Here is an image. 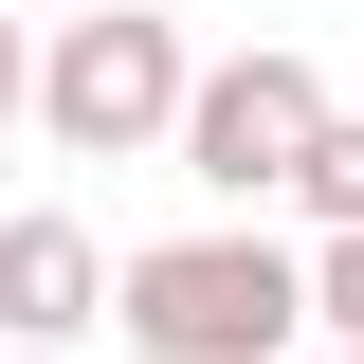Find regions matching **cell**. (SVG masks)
Listing matches in <instances>:
<instances>
[{
  "label": "cell",
  "instance_id": "6da1fadb",
  "mask_svg": "<svg viewBox=\"0 0 364 364\" xmlns=\"http://www.w3.org/2000/svg\"><path fill=\"white\" fill-rule=\"evenodd\" d=\"M291 328H310V255L255 237V219L109 255V346L128 364H291Z\"/></svg>",
  "mask_w": 364,
  "mask_h": 364
},
{
  "label": "cell",
  "instance_id": "7a4b0ae2",
  "mask_svg": "<svg viewBox=\"0 0 364 364\" xmlns=\"http://www.w3.org/2000/svg\"><path fill=\"white\" fill-rule=\"evenodd\" d=\"M182 91H200L182 18L91 0V18L37 37V146H55V164H146V146H182Z\"/></svg>",
  "mask_w": 364,
  "mask_h": 364
},
{
  "label": "cell",
  "instance_id": "3957f363",
  "mask_svg": "<svg viewBox=\"0 0 364 364\" xmlns=\"http://www.w3.org/2000/svg\"><path fill=\"white\" fill-rule=\"evenodd\" d=\"M310 146H328V73L291 37H255V55H200V91H182V146L164 164L219 200V219H273L291 182H310Z\"/></svg>",
  "mask_w": 364,
  "mask_h": 364
},
{
  "label": "cell",
  "instance_id": "277c9868",
  "mask_svg": "<svg viewBox=\"0 0 364 364\" xmlns=\"http://www.w3.org/2000/svg\"><path fill=\"white\" fill-rule=\"evenodd\" d=\"M73 328H109V237H91L73 200H18V219H0V346L73 364Z\"/></svg>",
  "mask_w": 364,
  "mask_h": 364
},
{
  "label": "cell",
  "instance_id": "5b68a950",
  "mask_svg": "<svg viewBox=\"0 0 364 364\" xmlns=\"http://www.w3.org/2000/svg\"><path fill=\"white\" fill-rule=\"evenodd\" d=\"M291 219H310V237H364V109H328L310 182H291Z\"/></svg>",
  "mask_w": 364,
  "mask_h": 364
},
{
  "label": "cell",
  "instance_id": "8992f818",
  "mask_svg": "<svg viewBox=\"0 0 364 364\" xmlns=\"http://www.w3.org/2000/svg\"><path fill=\"white\" fill-rule=\"evenodd\" d=\"M310 328L364 346V237H310Z\"/></svg>",
  "mask_w": 364,
  "mask_h": 364
},
{
  "label": "cell",
  "instance_id": "52a82bcc",
  "mask_svg": "<svg viewBox=\"0 0 364 364\" xmlns=\"http://www.w3.org/2000/svg\"><path fill=\"white\" fill-rule=\"evenodd\" d=\"M0 128H37V18H0Z\"/></svg>",
  "mask_w": 364,
  "mask_h": 364
},
{
  "label": "cell",
  "instance_id": "ba28073f",
  "mask_svg": "<svg viewBox=\"0 0 364 364\" xmlns=\"http://www.w3.org/2000/svg\"><path fill=\"white\" fill-rule=\"evenodd\" d=\"M328 364H364V346H328Z\"/></svg>",
  "mask_w": 364,
  "mask_h": 364
},
{
  "label": "cell",
  "instance_id": "9c48e42d",
  "mask_svg": "<svg viewBox=\"0 0 364 364\" xmlns=\"http://www.w3.org/2000/svg\"><path fill=\"white\" fill-rule=\"evenodd\" d=\"M0 364H18V346H0Z\"/></svg>",
  "mask_w": 364,
  "mask_h": 364
}]
</instances>
